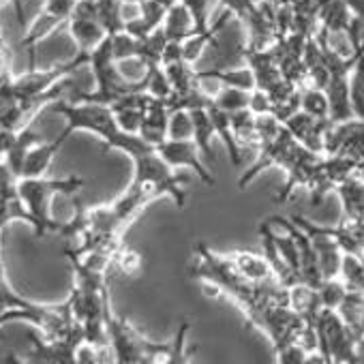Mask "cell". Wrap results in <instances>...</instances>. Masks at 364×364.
Masks as SVG:
<instances>
[{
    "mask_svg": "<svg viewBox=\"0 0 364 364\" xmlns=\"http://www.w3.org/2000/svg\"><path fill=\"white\" fill-rule=\"evenodd\" d=\"M163 31L169 41H185L187 37H191L196 33V20L191 9L180 0H173L163 20Z\"/></svg>",
    "mask_w": 364,
    "mask_h": 364,
    "instance_id": "cell-5",
    "label": "cell"
},
{
    "mask_svg": "<svg viewBox=\"0 0 364 364\" xmlns=\"http://www.w3.org/2000/svg\"><path fill=\"white\" fill-rule=\"evenodd\" d=\"M52 109L65 114L67 120H69V127L60 133L65 139H67L75 129H88V131L99 133V135L105 139L107 148H118V150L127 152L131 159H137V156H144V154L156 150V146L148 144V141L141 139L137 133H127V131L118 124L116 114L112 112V107L105 105V103L86 101L84 105H73V103L60 101V103L52 105Z\"/></svg>",
    "mask_w": 364,
    "mask_h": 364,
    "instance_id": "cell-1",
    "label": "cell"
},
{
    "mask_svg": "<svg viewBox=\"0 0 364 364\" xmlns=\"http://www.w3.org/2000/svg\"><path fill=\"white\" fill-rule=\"evenodd\" d=\"M347 221H364V180L360 176H349L336 187Z\"/></svg>",
    "mask_w": 364,
    "mask_h": 364,
    "instance_id": "cell-6",
    "label": "cell"
},
{
    "mask_svg": "<svg viewBox=\"0 0 364 364\" xmlns=\"http://www.w3.org/2000/svg\"><path fill=\"white\" fill-rule=\"evenodd\" d=\"M215 105H219L225 112H238L247 109L251 103V90H242L236 86H221L217 95H213Z\"/></svg>",
    "mask_w": 364,
    "mask_h": 364,
    "instance_id": "cell-13",
    "label": "cell"
},
{
    "mask_svg": "<svg viewBox=\"0 0 364 364\" xmlns=\"http://www.w3.org/2000/svg\"><path fill=\"white\" fill-rule=\"evenodd\" d=\"M255 114L247 107V109H238V112H230V122H232V131L238 139V144L245 148H259L257 146V135H255Z\"/></svg>",
    "mask_w": 364,
    "mask_h": 364,
    "instance_id": "cell-11",
    "label": "cell"
},
{
    "mask_svg": "<svg viewBox=\"0 0 364 364\" xmlns=\"http://www.w3.org/2000/svg\"><path fill=\"white\" fill-rule=\"evenodd\" d=\"M169 107L165 103V99H156L152 97L148 107H146V114H144V120H141V127H139V137L146 139L148 144L152 146H159L161 141L167 139V129H169Z\"/></svg>",
    "mask_w": 364,
    "mask_h": 364,
    "instance_id": "cell-4",
    "label": "cell"
},
{
    "mask_svg": "<svg viewBox=\"0 0 364 364\" xmlns=\"http://www.w3.org/2000/svg\"><path fill=\"white\" fill-rule=\"evenodd\" d=\"M63 141H65V137L60 135L54 144H48V146H41V148L31 150V152H28V156H26V161H24L22 176H24V178H39V176L48 169V165H50V161H52L54 152L60 148V144H63Z\"/></svg>",
    "mask_w": 364,
    "mask_h": 364,
    "instance_id": "cell-12",
    "label": "cell"
},
{
    "mask_svg": "<svg viewBox=\"0 0 364 364\" xmlns=\"http://www.w3.org/2000/svg\"><path fill=\"white\" fill-rule=\"evenodd\" d=\"M116 264L120 266L122 272L127 274H135L141 270V255L133 253V251H120V255L116 257Z\"/></svg>",
    "mask_w": 364,
    "mask_h": 364,
    "instance_id": "cell-20",
    "label": "cell"
},
{
    "mask_svg": "<svg viewBox=\"0 0 364 364\" xmlns=\"http://www.w3.org/2000/svg\"><path fill=\"white\" fill-rule=\"evenodd\" d=\"M302 109L317 118H330V101L328 95L319 88H302Z\"/></svg>",
    "mask_w": 364,
    "mask_h": 364,
    "instance_id": "cell-16",
    "label": "cell"
},
{
    "mask_svg": "<svg viewBox=\"0 0 364 364\" xmlns=\"http://www.w3.org/2000/svg\"><path fill=\"white\" fill-rule=\"evenodd\" d=\"M193 133H196V127H193V116L189 109L171 112L167 139H193Z\"/></svg>",
    "mask_w": 364,
    "mask_h": 364,
    "instance_id": "cell-15",
    "label": "cell"
},
{
    "mask_svg": "<svg viewBox=\"0 0 364 364\" xmlns=\"http://www.w3.org/2000/svg\"><path fill=\"white\" fill-rule=\"evenodd\" d=\"M228 259L234 264V268L242 277H247L251 281L262 283V281L274 279V272H272V268H270V264H268V259L264 255H255L251 251H236V253H230Z\"/></svg>",
    "mask_w": 364,
    "mask_h": 364,
    "instance_id": "cell-8",
    "label": "cell"
},
{
    "mask_svg": "<svg viewBox=\"0 0 364 364\" xmlns=\"http://www.w3.org/2000/svg\"><path fill=\"white\" fill-rule=\"evenodd\" d=\"M118 71L120 75L127 80V82H141L148 73V63L141 58V56H129V58H122L118 60Z\"/></svg>",
    "mask_w": 364,
    "mask_h": 364,
    "instance_id": "cell-19",
    "label": "cell"
},
{
    "mask_svg": "<svg viewBox=\"0 0 364 364\" xmlns=\"http://www.w3.org/2000/svg\"><path fill=\"white\" fill-rule=\"evenodd\" d=\"M341 272L345 277L347 289H364V264L355 255H351V253L343 255Z\"/></svg>",
    "mask_w": 364,
    "mask_h": 364,
    "instance_id": "cell-17",
    "label": "cell"
},
{
    "mask_svg": "<svg viewBox=\"0 0 364 364\" xmlns=\"http://www.w3.org/2000/svg\"><path fill=\"white\" fill-rule=\"evenodd\" d=\"M71 35L84 52L95 50L107 37L99 18H73L71 20Z\"/></svg>",
    "mask_w": 364,
    "mask_h": 364,
    "instance_id": "cell-9",
    "label": "cell"
},
{
    "mask_svg": "<svg viewBox=\"0 0 364 364\" xmlns=\"http://www.w3.org/2000/svg\"><path fill=\"white\" fill-rule=\"evenodd\" d=\"M144 86H146V92L156 99H167L173 92L163 65H156V63H148V73L144 77Z\"/></svg>",
    "mask_w": 364,
    "mask_h": 364,
    "instance_id": "cell-14",
    "label": "cell"
},
{
    "mask_svg": "<svg viewBox=\"0 0 364 364\" xmlns=\"http://www.w3.org/2000/svg\"><path fill=\"white\" fill-rule=\"evenodd\" d=\"M84 187L82 178H67V180H39V178H24V182H20L18 193L20 198L26 202L28 213L33 217V225L37 230V236L41 238L48 230H63V225L54 223L50 219L48 213V200L52 198V193L56 191H75Z\"/></svg>",
    "mask_w": 364,
    "mask_h": 364,
    "instance_id": "cell-2",
    "label": "cell"
},
{
    "mask_svg": "<svg viewBox=\"0 0 364 364\" xmlns=\"http://www.w3.org/2000/svg\"><path fill=\"white\" fill-rule=\"evenodd\" d=\"M191 116H193V127H196V133H193V141L198 144L200 152L213 163L215 161V152H213V146H210V139L215 133V124H213V118L208 114V107H198V109H189Z\"/></svg>",
    "mask_w": 364,
    "mask_h": 364,
    "instance_id": "cell-10",
    "label": "cell"
},
{
    "mask_svg": "<svg viewBox=\"0 0 364 364\" xmlns=\"http://www.w3.org/2000/svg\"><path fill=\"white\" fill-rule=\"evenodd\" d=\"M208 114H210V118H213L215 133L221 137V141H223L225 148H228V154H230L232 165H234V167H240V165H242V154H240L242 146L238 144V139H236V135H234V131H232L230 112L221 109V107L215 105V101H213V103L208 105Z\"/></svg>",
    "mask_w": 364,
    "mask_h": 364,
    "instance_id": "cell-7",
    "label": "cell"
},
{
    "mask_svg": "<svg viewBox=\"0 0 364 364\" xmlns=\"http://www.w3.org/2000/svg\"><path fill=\"white\" fill-rule=\"evenodd\" d=\"M112 54L116 63L129 56H139V39H135L127 31L112 35Z\"/></svg>",
    "mask_w": 364,
    "mask_h": 364,
    "instance_id": "cell-18",
    "label": "cell"
},
{
    "mask_svg": "<svg viewBox=\"0 0 364 364\" xmlns=\"http://www.w3.org/2000/svg\"><path fill=\"white\" fill-rule=\"evenodd\" d=\"M178 60H185L182 58V41H167L165 50H163V58L161 65H171Z\"/></svg>",
    "mask_w": 364,
    "mask_h": 364,
    "instance_id": "cell-21",
    "label": "cell"
},
{
    "mask_svg": "<svg viewBox=\"0 0 364 364\" xmlns=\"http://www.w3.org/2000/svg\"><path fill=\"white\" fill-rule=\"evenodd\" d=\"M156 152L171 165V167H191L204 185L215 187L217 178L200 159V148L193 139H165L156 146Z\"/></svg>",
    "mask_w": 364,
    "mask_h": 364,
    "instance_id": "cell-3",
    "label": "cell"
}]
</instances>
